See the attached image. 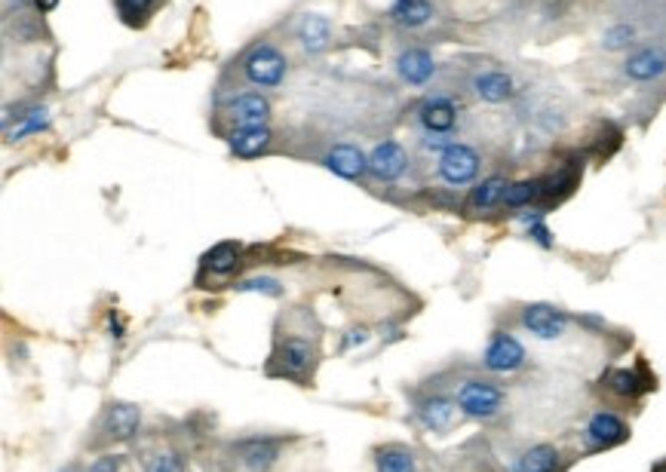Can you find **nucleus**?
<instances>
[{"instance_id":"obj_23","label":"nucleus","mask_w":666,"mask_h":472,"mask_svg":"<svg viewBox=\"0 0 666 472\" xmlns=\"http://www.w3.org/2000/svg\"><path fill=\"white\" fill-rule=\"evenodd\" d=\"M562 466V454L556 445H531L519 454L516 460V472H559Z\"/></svg>"},{"instance_id":"obj_15","label":"nucleus","mask_w":666,"mask_h":472,"mask_svg":"<svg viewBox=\"0 0 666 472\" xmlns=\"http://www.w3.org/2000/svg\"><path fill=\"white\" fill-rule=\"evenodd\" d=\"M228 117L237 126H268L271 120V102L261 92H240L237 99L228 102Z\"/></svg>"},{"instance_id":"obj_34","label":"nucleus","mask_w":666,"mask_h":472,"mask_svg":"<svg viewBox=\"0 0 666 472\" xmlns=\"http://www.w3.org/2000/svg\"><path fill=\"white\" fill-rule=\"evenodd\" d=\"M366 341H369V328H363V325H360V328H350V332H347V338L341 341V347H344V350L357 347V344L363 347Z\"/></svg>"},{"instance_id":"obj_20","label":"nucleus","mask_w":666,"mask_h":472,"mask_svg":"<svg viewBox=\"0 0 666 472\" xmlns=\"http://www.w3.org/2000/svg\"><path fill=\"white\" fill-rule=\"evenodd\" d=\"M280 365H283V371L286 374H304V371H310V365H314V359H317V350L310 347L304 338H286L280 347H277V356H274Z\"/></svg>"},{"instance_id":"obj_21","label":"nucleus","mask_w":666,"mask_h":472,"mask_svg":"<svg viewBox=\"0 0 666 472\" xmlns=\"http://www.w3.org/2000/svg\"><path fill=\"white\" fill-rule=\"evenodd\" d=\"M53 117H50V108L43 105H31L25 108L22 114H16V123H7L4 126V138L7 141H22L28 135H40L43 129H50Z\"/></svg>"},{"instance_id":"obj_16","label":"nucleus","mask_w":666,"mask_h":472,"mask_svg":"<svg viewBox=\"0 0 666 472\" xmlns=\"http://www.w3.org/2000/svg\"><path fill=\"white\" fill-rule=\"evenodd\" d=\"M387 16L399 28L418 31V28H424L436 19V7H433V0H393Z\"/></svg>"},{"instance_id":"obj_8","label":"nucleus","mask_w":666,"mask_h":472,"mask_svg":"<svg viewBox=\"0 0 666 472\" xmlns=\"http://www.w3.org/2000/svg\"><path fill=\"white\" fill-rule=\"evenodd\" d=\"M624 77L630 83H657L666 77V46L660 43H645L627 56L624 62Z\"/></svg>"},{"instance_id":"obj_11","label":"nucleus","mask_w":666,"mask_h":472,"mask_svg":"<svg viewBox=\"0 0 666 472\" xmlns=\"http://www.w3.org/2000/svg\"><path fill=\"white\" fill-rule=\"evenodd\" d=\"M458 414H461L458 402L449 399V396H439V393L424 396V399L415 405V420L421 423L427 433H449V430L455 427Z\"/></svg>"},{"instance_id":"obj_28","label":"nucleus","mask_w":666,"mask_h":472,"mask_svg":"<svg viewBox=\"0 0 666 472\" xmlns=\"http://www.w3.org/2000/svg\"><path fill=\"white\" fill-rule=\"evenodd\" d=\"M240 264V246L237 243H218L209 255H206V267L218 276L234 273Z\"/></svg>"},{"instance_id":"obj_1","label":"nucleus","mask_w":666,"mask_h":472,"mask_svg":"<svg viewBox=\"0 0 666 472\" xmlns=\"http://www.w3.org/2000/svg\"><path fill=\"white\" fill-rule=\"evenodd\" d=\"M455 402H458L461 414L470 417V420H495L507 405V393L495 381L470 377V381H461V387L455 393Z\"/></svg>"},{"instance_id":"obj_14","label":"nucleus","mask_w":666,"mask_h":472,"mask_svg":"<svg viewBox=\"0 0 666 472\" xmlns=\"http://www.w3.org/2000/svg\"><path fill=\"white\" fill-rule=\"evenodd\" d=\"M323 166L344 181H357L369 172V154H363L357 145H335L323 157Z\"/></svg>"},{"instance_id":"obj_12","label":"nucleus","mask_w":666,"mask_h":472,"mask_svg":"<svg viewBox=\"0 0 666 472\" xmlns=\"http://www.w3.org/2000/svg\"><path fill=\"white\" fill-rule=\"evenodd\" d=\"M142 427V408L132 402H111L102 417V433L111 442H129Z\"/></svg>"},{"instance_id":"obj_18","label":"nucleus","mask_w":666,"mask_h":472,"mask_svg":"<svg viewBox=\"0 0 666 472\" xmlns=\"http://www.w3.org/2000/svg\"><path fill=\"white\" fill-rule=\"evenodd\" d=\"M295 34L307 53H326L332 46V22L320 13H307L298 19Z\"/></svg>"},{"instance_id":"obj_29","label":"nucleus","mask_w":666,"mask_h":472,"mask_svg":"<svg viewBox=\"0 0 666 472\" xmlns=\"http://www.w3.org/2000/svg\"><path fill=\"white\" fill-rule=\"evenodd\" d=\"M574 181H577V172H571V169H556L553 175L541 178V197L553 203V200H559V197H565V194L571 191Z\"/></svg>"},{"instance_id":"obj_9","label":"nucleus","mask_w":666,"mask_h":472,"mask_svg":"<svg viewBox=\"0 0 666 472\" xmlns=\"http://www.w3.org/2000/svg\"><path fill=\"white\" fill-rule=\"evenodd\" d=\"M409 169V151L396 138H387L369 151V175L378 181H399Z\"/></svg>"},{"instance_id":"obj_27","label":"nucleus","mask_w":666,"mask_h":472,"mask_svg":"<svg viewBox=\"0 0 666 472\" xmlns=\"http://www.w3.org/2000/svg\"><path fill=\"white\" fill-rule=\"evenodd\" d=\"M636 40H639V28H636L633 22H617V25L605 28V34H602V50H608V53H624V50H630V46H636Z\"/></svg>"},{"instance_id":"obj_26","label":"nucleus","mask_w":666,"mask_h":472,"mask_svg":"<svg viewBox=\"0 0 666 472\" xmlns=\"http://www.w3.org/2000/svg\"><path fill=\"white\" fill-rule=\"evenodd\" d=\"M605 387L614 393V396H620V399H636L648 384L639 377V371H633V368H614L608 377H605Z\"/></svg>"},{"instance_id":"obj_10","label":"nucleus","mask_w":666,"mask_h":472,"mask_svg":"<svg viewBox=\"0 0 666 472\" xmlns=\"http://www.w3.org/2000/svg\"><path fill=\"white\" fill-rule=\"evenodd\" d=\"M473 96L485 105H507L513 102L516 96V80L513 74H507L504 68H485V71H476L473 80Z\"/></svg>"},{"instance_id":"obj_6","label":"nucleus","mask_w":666,"mask_h":472,"mask_svg":"<svg viewBox=\"0 0 666 472\" xmlns=\"http://www.w3.org/2000/svg\"><path fill=\"white\" fill-rule=\"evenodd\" d=\"M458 117H461V105L452 96H427L418 105V126L424 135H455L458 129Z\"/></svg>"},{"instance_id":"obj_31","label":"nucleus","mask_w":666,"mask_h":472,"mask_svg":"<svg viewBox=\"0 0 666 472\" xmlns=\"http://www.w3.org/2000/svg\"><path fill=\"white\" fill-rule=\"evenodd\" d=\"M117 10H120L123 22L139 25L154 10V0H117Z\"/></svg>"},{"instance_id":"obj_33","label":"nucleus","mask_w":666,"mask_h":472,"mask_svg":"<svg viewBox=\"0 0 666 472\" xmlns=\"http://www.w3.org/2000/svg\"><path fill=\"white\" fill-rule=\"evenodd\" d=\"M86 472H126V469H123V457L120 454H105L96 463H90V469H86Z\"/></svg>"},{"instance_id":"obj_25","label":"nucleus","mask_w":666,"mask_h":472,"mask_svg":"<svg viewBox=\"0 0 666 472\" xmlns=\"http://www.w3.org/2000/svg\"><path fill=\"white\" fill-rule=\"evenodd\" d=\"M541 200V178H519V181H510L507 194H504V209H528Z\"/></svg>"},{"instance_id":"obj_30","label":"nucleus","mask_w":666,"mask_h":472,"mask_svg":"<svg viewBox=\"0 0 666 472\" xmlns=\"http://www.w3.org/2000/svg\"><path fill=\"white\" fill-rule=\"evenodd\" d=\"M237 292H252V295L280 298V295H283V286H280V279H274V276H249V279L240 282Z\"/></svg>"},{"instance_id":"obj_17","label":"nucleus","mask_w":666,"mask_h":472,"mask_svg":"<svg viewBox=\"0 0 666 472\" xmlns=\"http://www.w3.org/2000/svg\"><path fill=\"white\" fill-rule=\"evenodd\" d=\"M510 181L504 175H488L482 181H476L470 187V197H467V209L470 212H492L498 206H504V194H507Z\"/></svg>"},{"instance_id":"obj_13","label":"nucleus","mask_w":666,"mask_h":472,"mask_svg":"<svg viewBox=\"0 0 666 472\" xmlns=\"http://www.w3.org/2000/svg\"><path fill=\"white\" fill-rule=\"evenodd\" d=\"M396 74L409 86H427L436 77V59L424 46H409L396 56Z\"/></svg>"},{"instance_id":"obj_22","label":"nucleus","mask_w":666,"mask_h":472,"mask_svg":"<svg viewBox=\"0 0 666 472\" xmlns=\"http://www.w3.org/2000/svg\"><path fill=\"white\" fill-rule=\"evenodd\" d=\"M280 457V445L274 439H246L240 445V460L249 472H268Z\"/></svg>"},{"instance_id":"obj_2","label":"nucleus","mask_w":666,"mask_h":472,"mask_svg":"<svg viewBox=\"0 0 666 472\" xmlns=\"http://www.w3.org/2000/svg\"><path fill=\"white\" fill-rule=\"evenodd\" d=\"M286 74H289V59L274 43H255L243 59V77L252 86L277 89L286 80Z\"/></svg>"},{"instance_id":"obj_7","label":"nucleus","mask_w":666,"mask_h":472,"mask_svg":"<svg viewBox=\"0 0 666 472\" xmlns=\"http://www.w3.org/2000/svg\"><path fill=\"white\" fill-rule=\"evenodd\" d=\"M630 439V423L614 414V411H596L587 427H584V442L590 451H605V448H617Z\"/></svg>"},{"instance_id":"obj_5","label":"nucleus","mask_w":666,"mask_h":472,"mask_svg":"<svg viewBox=\"0 0 666 472\" xmlns=\"http://www.w3.org/2000/svg\"><path fill=\"white\" fill-rule=\"evenodd\" d=\"M525 362H528V353H525L522 341L510 332H495L482 350V365L492 374H513V371L525 368Z\"/></svg>"},{"instance_id":"obj_24","label":"nucleus","mask_w":666,"mask_h":472,"mask_svg":"<svg viewBox=\"0 0 666 472\" xmlns=\"http://www.w3.org/2000/svg\"><path fill=\"white\" fill-rule=\"evenodd\" d=\"M375 472H418V457H415V451H409L403 445L378 448Z\"/></svg>"},{"instance_id":"obj_19","label":"nucleus","mask_w":666,"mask_h":472,"mask_svg":"<svg viewBox=\"0 0 666 472\" xmlns=\"http://www.w3.org/2000/svg\"><path fill=\"white\" fill-rule=\"evenodd\" d=\"M228 145H231V154H234V157L252 160V157H258L261 151H268V145H271V129H268V126H237V129L228 135Z\"/></svg>"},{"instance_id":"obj_32","label":"nucleus","mask_w":666,"mask_h":472,"mask_svg":"<svg viewBox=\"0 0 666 472\" xmlns=\"http://www.w3.org/2000/svg\"><path fill=\"white\" fill-rule=\"evenodd\" d=\"M145 472H185V463L175 451H160L148 460Z\"/></svg>"},{"instance_id":"obj_3","label":"nucleus","mask_w":666,"mask_h":472,"mask_svg":"<svg viewBox=\"0 0 666 472\" xmlns=\"http://www.w3.org/2000/svg\"><path fill=\"white\" fill-rule=\"evenodd\" d=\"M479 169H482V157L473 145L467 141H455L446 151L439 154L436 172L442 178V184L449 187H470L479 181Z\"/></svg>"},{"instance_id":"obj_4","label":"nucleus","mask_w":666,"mask_h":472,"mask_svg":"<svg viewBox=\"0 0 666 472\" xmlns=\"http://www.w3.org/2000/svg\"><path fill=\"white\" fill-rule=\"evenodd\" d=\"M519 322H522V328H525L531 338H538V341H559V338L568 332L571 316H568L565 310L553 307V304L538 301V304L522 307Z\"/></svg>"}]
</instances>
